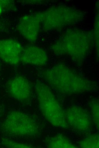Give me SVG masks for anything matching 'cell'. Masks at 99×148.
Returning <instances> with one entry per match:
<instances>
[{"mask_svg": "<svg viewBox=\"0 0 99 148\" xmlns=\"http://www.w3.org/2000/svg\"><path fill=\"white\" fill-rule=\"evenodd\" d=\"M39 28L38 19L33 15H30L22 17L17 25L20 34L29 42H33L36 40Z\"/></svg>", "mask_w": 99, "mask_h": 148, "instance_id": "obj_4", "label": "cell"}, {"mask_svg": "<svg viewBox=\"0 0 99 148\" xmlns=\"http://www.w3.org/2000/svg\"><path fill=\"white\" fill-rule=\"evenodd\" d=\"M3 127L8 134L18 137L33 135L36 129L33 118L30 115L18 111H12L9 114Z\"/></svg>", "mask_w": 99, "mask_h": 148, "instance_id": "obj_1", "label": "cell"}, {"mask_svg": "<svg viewBox=\"0 0 99 148\" xmlns=\"http://www.w3.org/2000/svg\"><path fill=\"white\" fill-rule=\"evenodd\" d=\"M46 52L42 48L35 46H28L23 48L20 61L29 65L42 66L48 61Z\"/></svg>", "mask_w": 99, "mask_h": 148, "instance_id": "obj_5", "label": "cell"}, {"mask_svg": "<svg viewBox=\"0 0 99 148\" xmlns=\"http://www.w3.org/2000/svg\"><path fill=\"white\" fill-rule=\"evenodd\" d=\"M6 87L12 97L22 103H27L31 99V85L24 76L17 75L11 78L7 81Z\"/></svg>", "mask_w": 99, "mask_h": 148, "instance_id": "obj_2", "label": "cell"}, {"mask_svg": "<svg viewBox=\"0 0 99 148\" xmlns=\"http://www.w3.org/2000/svg\"><path fill=\"white\" fill-rule=\"evenodd\" d=\"M2 11V7L1 5L0 4V15L1 14Z\"/></svg>", "mask_w": 99, "mask_h": 148, "instance_id": "obj_7", "label": "cell"}, {"mask_svg": "<svg viewBox=\"0 0 99 148\" xmlns=\"http://www.w3.org/2000/svg\"><path fill=\"white\" fill-rule=\"evenodd\" d=\"M0 71H1V65L0 63Z\"/></svg>", "mask_w": 99, "mask_h": 148, "instance_id": "obj_8", "label": "cell"}, {"mask_svg": "<svg viewBox=\"0 0 99 148\" xmlns=\"http://www.w3.org/2000/svg\"><path fill=\"white\" fill-rule=\"evenodd\" d=\"M9 143V147L11 148H30V146L22 143H17L12 141Z\"/></svg>", "mask_w": 99, "mask_h": 148, "instance_id": "obj_6", "label": "cell"}, {"mask_svg": "<svg viewBox=\"0 0 99 148\" xmlns=\"http://www.w3.org/2000/svg\"><path fill=\"white\" fill-rule=\"evenodd\" d=\"M23 49L21 44L13 39L0 40V58L10 65H16L20 61Z\"/></svg>", "mask_w": 99, "mask_h": 148, "instance_id": "obj_3", "label": "cell"}]
</instances>
